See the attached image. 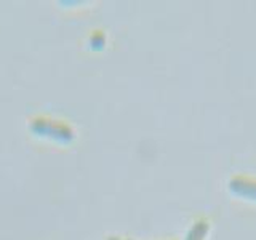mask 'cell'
Here are the masks:
<instances>
[{
	"instance_id": "obj_2",
	"label": "cell",
	"mask_w": 256,
	"mask_h": 240,
	"mask_svg": "<svg viewBox=\"0 0 256 240\" xmlns=\"http://www.w3.org/2000/svg\"><path fill=\"white\" fill-rule=\"evenodd\" d=\"M208 234H210V221L205 218H198L192 222L184 240H206Z\"/></svg>"
},
{
	"instance_id": "obj_1",
	"label": "cell",
	"mask_w": 256,
	"mask_h": 240,
	"mask_svg": "<svg viewBox=\"0 0 256 240\" xmlns=\"http://www.w3.org/2000/svg\"><path fill=\"white\" fill-rule=\"evenodd\" d=\"M229 190L232 196L256 204V178L246 174H236L229 180Z\"/></svg>"
}]
</instances>
